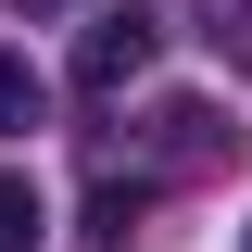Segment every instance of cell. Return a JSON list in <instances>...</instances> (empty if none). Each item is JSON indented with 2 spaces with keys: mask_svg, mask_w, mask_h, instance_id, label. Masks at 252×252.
Returning a JSON list of instances; mask_svg holds the SVG:
<instances>
[{
  "mask_svg": "<svg viewBox=\"0 0 252 252\" xmlns=\"http://www.w3.org/2000/svg\"><path fill=\"white\" fill-rule=\"evenodd\" d=\"M38 114H51V76H38L26 51H0V139H26Z\"/></svg>",
  "mask_w": 252,
  "mask_h": 252,
  "instance_id": "3957f363",
  "label": "cell"
},
{
  "mask_svg": "<svg viewBox=\"0 0 252 252\" xmlns=\"http://www.w3.org/2000/svg\"><path fill=\"white\" fill-rule=\"evenodd\" d=\"M13 13H51V0H13Z\"/></svg>",
  "mask_w": 252,
  "mask_h": 252,
  "instance_id": "52a82bcc",
  "label": "cell"
},
{
  "mask_svg": "<svg viewBox=\"0 0 252 252\" xmlns=\"http://www.w3.org/2000/svg\"><path fill=\"white\" fill-rule=\"evenodd\" d=\"M139 215H152V189H89V252H126Z\"/></svg>",
  "mask_w": 252,
  "mask_h": 252,
  "instance_id": "277c9868",
  "label": "cell"
},
{
  "mask_svg": "<svg viewBox=\"0 0 252 252\" xmlns=\"http://www.w3.org/2000/svg\"><path fill=\"white\" fill-rule=\"evenodd\" d=\"M139 63H152V13H139V0H114L101 26L76 38V89H101V101H114L126 76H139Z\"/></svg>",
  "mask_w": 252,
  "mask_h": 252,
  "instance_id": "6da1fadb",
  "label": "cell"
},
{
  "mask_svg": "<svg viewBox=\"0 0 252 252\" xmlns=\"http://www.w3.org/2000/svg\"><path fill=\"white\" fill-rule=\"evenodd\" d=\"M38 227H51V215H38V189L0 164V252H38Z\"/></svg>",
  "mask_w": 252,
  "mask_h": 252,
  "instance_id": "5b68a950",
  "label": "cell"
},
{
  "mask_svg": "<svg viewBox=\"0 0 252 252\" xmlns=\"http://www.w3.org/2000/svg\"><path fill=\"white\" fill-rule=\"evenodd\" d=\"M202 38H215V51L252 76V0H202Z\"/></svg>",
  "mask_w": 252,
  "mask_h": 252,
  "instance_id": "8992f818",
  "label": "cell"
},
{
  "mask_svg": "<svg viewBox=\"0 0 252 252\" xmlns=\"http://www.w3.org/2000/svg\"><path fill=\"white\" fill-rule=\"evenodd\" d=\"M227 139H240V126H215V101H164V114H152V152L164 164H215Z\"/></svg>",
  "mask_w": 252,
  "mask_h": 252,
  "instance_id": "7a4b0ae2",
  "label": "cell"
}]
</instances>
